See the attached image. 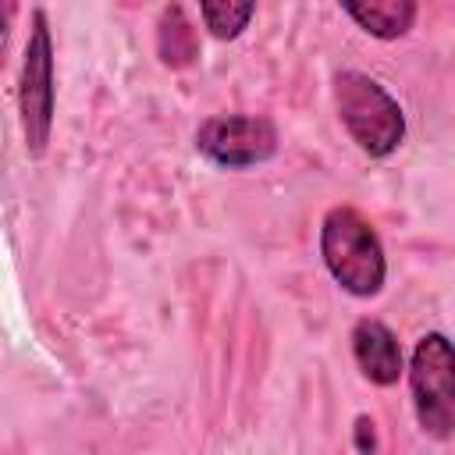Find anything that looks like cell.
Here are the masks:
<instances>
[{
  "mask_svg": "<svg viewBox=\"0 0 455 455\" xmlns=\"http://www.w3.org/2000/svg\"><path fill=\"white\" fill-rule=\"evenodd\" d=\"M320 259L327 274L355 299H373L384 288L387 259L377 228L355 206H331L320 220Z\"/></svg>",
  "mask_w": 455,
  "mask_h": 455,
  "instance_id": "cell-1",
  "label": "cell"
},
{
  "mask_svg": "<svg viewBox=\"0 0 455 455\" xmlns=\"http://www.w3.org/2000/svg\"><path fill=\"white\" fill-rule=\"evenodd\" d=\"M334 103H338V117H341L345 132L366 156L380 160L402 146L405 114H402L398 100L377 78H370L363 71H338L334 75Z\"/></svg>",
  "mask_w": 455,
  "mask_h": 455,
  "instance_id": "cell-2",
  "label": "cell"
},
{
  "mask_svg": "<svg viewBox=\"0 0 455 455\" xmlns=\"http://www.w3.org/2000/svg\"><path fill=\"white\" fill-rule=\"evenodd\" d=\"M53 107H57V85H53V39H50V21L46 11H32V32L21 53V71H18V117H21V135L25 149L32 160H39L50 146L53 135Z\"/></svg>",
  "mask_w": 455,
  "mask_h": 455,
  "instance_id": "cell-3",
  "label": "cell"
},
{
  "mask_svg": "<svg viewBox=\"0 0 455 455\" xmlns=\"http://www.w3.org/2000/svg\"><path fill=\"white\" fill-rule=\"evenodd\" d=\"M409 391L419 427L430 437L448 441L455 430V355L441 331H430L416 341L409 359Z\"/></svg>",
  "mask_w": 455,
  "mask_h": 455,
  "instance_id": "cell-4",
  "label": "cell"
},
{
  "mask_svg": "<svg viewBox=\"0 0 455 455\" xmlns=\"http://www.w3.org/2000/svg\"><path fill=\"white\" fill-rule=\"evenodd\" d=\"M277 124L259 114H217L196 132V149L224 171L267 164L277 153Z\"/></svg>",
  "mask_w": 455,
  "mask_h": 455,
  "instance_id": "cell-5",
  "label": "cell"
},
{
  "mask_svg": "<svg viewBox=\"0 0 455 455\" xmlns=\"http://www.w3.org/2000/svg\"><path fill=\"white\" fill-rule=\"evenodd\" d=\"M348 341H352V359L370 384H377V387L398 384V377L405 373V359H402V345L387 323L363 316V320H355Z\"/></svg>",
  "mask_w": 455,
  "mask_h": 455,
  "instance_id": "cell-6",
  "label": "cell"
},
{
  "mask_svg": "<svg viewBox=\"0 0 455 455\" xmlns=\"http://www.w3.org/2000/svg\"><path fill=\"white\" fill-rule=\"evenodd\" d=\"M341 11L373 39H402L419 7L412 0H373V4H341Z\"/></svg>",
  "mask_w": 455,
  "mask_h": 455,
  "instance_id": "cell-7",
  "label": "cell"
},
{
  "mask_svg": "<svg viewBox=\"0 0 455 455\" xmlns=\"http://www.w3.org/2000/svg\"><path fill=\"white\" fill-rule=\"evenodd\" d=\"M156 53L167 68H188L199 57V32L196 25L185 18L181 4H171L160 11L156 21Z\"/></svg>",
  "mask_w": 455,
  "mask_h": 455,
  "instance_id": "cell-8",
  "label": "cell"
},
{
  "mask_svg": "<svg viewBox=\"0 0 455 455\" xmlns=\"http://www.w3.org/2000/svg\"><path fill=\"white\" fill-rule=\"evenodd\" d=\"M256 4H199V18L213 39H235L252 21Z\"/></svg>",
  "mask_w": 455,
  "mask_h": 455,
  "instance_id": "cell-9",
  "label": "cell"
},
{
  "mask_svg": "<svg viewBox=\"0 0 455 455\" xmlns=\"http://www.w3.org/2000/svg\"><path fill=\"white\" fill-rule=\"evenodd\" d=\"M355 448H359V455H373L377 451V427H373L370 416L355 419Z\"/></svg>",
  "mask_w": 455,
  "mask_h": 455,
  "instance_id": "cell-10",
  "label": "cell"
},
{
  "mask_svg": "<svg viewBox=\"0 0 455 455\" xmlns=\"http://www.w3.org/2000/svg\"><path fill=\"white\" fill-rule=\"evenodd\" d=\"M18 7L14 4H0V50H4V39H7V21H11V14H14Z\"/></svg>",
  "mask_w": 455,
  "mask_h": 455,
  "instance_id": "cell-11",
  "label": "cell"
}]
</instances>
